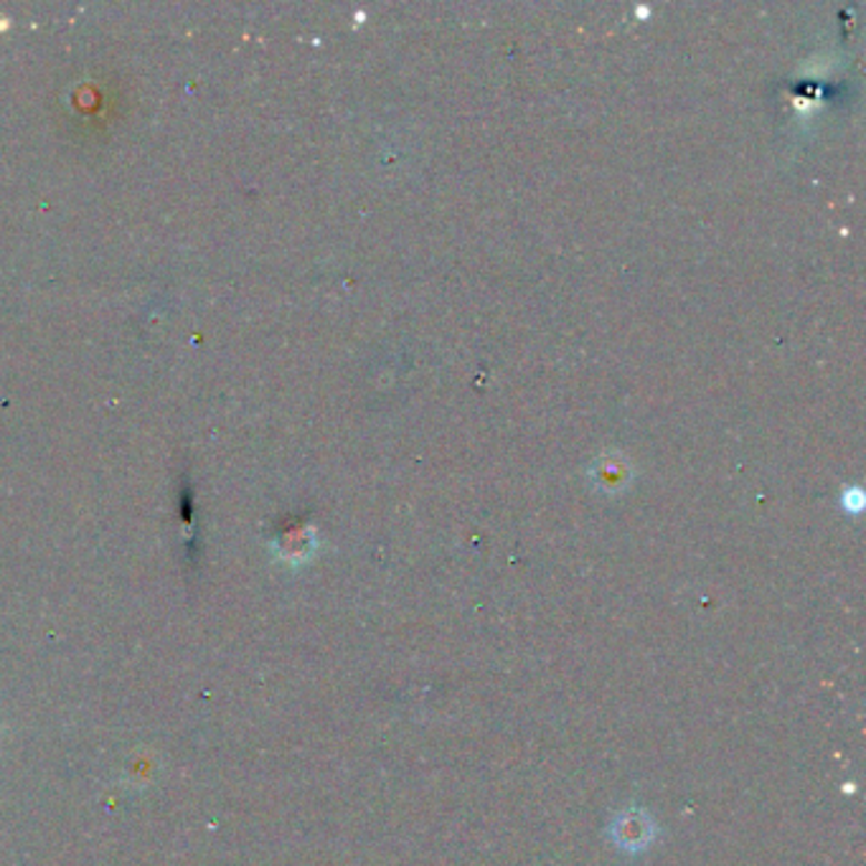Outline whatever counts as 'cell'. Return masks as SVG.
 Segmentation results:
<instances>
[{"label":"cell","mask_w":866,"mask_h":866,"mask_svg":"<svg viewBox=\"0 0 866 866\" xmlns=\"http://www.w3.org/2000/svg\"><path fill=\"white\" fill-rule=\"evenodd\" d=\"M607 836L613 838V844L623 852H643L648 848L658 836L656 820L651 818V813L638 806H627L621 813H615V818L610 820Z\"/></svg>","instance_id":"obj_1"},{"label":"cell","mask_w":866,"mask_h":866,"mask_svg":"<svg viewBox=\"0 0 866 866\" xmlns=\"http://www.w3.org/2000/svg\"><path fill=\"white\" fill-rule=\"evenodd\" d=\"M311 552H313V538L308 534H290L275 544V554L288 564L305 562L308 556H311Z\"/></svg>","instance_id":"obj_2"}]
</instances>
